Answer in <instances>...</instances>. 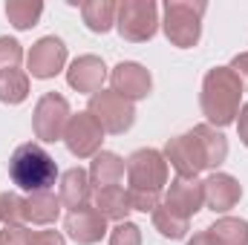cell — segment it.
<instances>
[{"instance_id": "19", "label": "cell", "mask_w": 248, "mask_h": 245, "mask_svg": "<svg viewBox=\"0 0 248 245\" xmlns=\"http://www.w3.org/2000/svg\"><path fill=\"white\" fill-rule=\"evenodd\" d=\"M58 216H61V196H55L52 190L29 193V199H26V222L52 225Z\"/></svg>"}, {"instance_id": "11", "label": "cell", "mask_w": 248, "mask_h": 245, "mask_svg": "<svg viewBox=\"0 0 248 245\" xmlns=\"http://www.w3.org/2000/svg\"><path fill=\"white\" fill-rule=\"evenodd\" d=\"M110 87H113V92H119L127 101H141L150 95L153 78H150V69H144L141 63L122 61L110 72Z\"/></svg>"}, {"instance_id": "7", "label": "cell", "mask_w": 248, "mask_h": 245, "mask_svg": "<svg viewBox=\"0 0 248 245\" xmlns=\"http://www.w3.org/2000/svg\"><path fill=\"white\" fill-rule=\"evenodd\" d=\"M72 119L69 113V101L61 92H46L38 98L35 113H32V130L41 141H58L63 138V130Z\"/></svg>"}, {"instance_id": "26", "label": "cell", "mask_w": 248, "mask_h": 245, "mask_svg": "<svg viewBox=\"0 0 248 245\" xmlns=\"http://www.w3.org/2000/svg\"><path fill=\"white\" fill-rule=\"evenodd\" d=\"M20 61H23V46L15 38H0V72L17 69Z\"/></svg>"}, {"instance_id": "8", "label": "cell", "mask_w": 248, "mask_h": 245, "mask_svg": "<svg viewBox=\"0 0 248 245\" xmlns=\"http://www.w3.org/2000/svg\"><path fill=\"white\" fill-rule=\"evenodd\" d=\"M127 179L130 187H141V190H159L168 184V162L159 150L153 147H141L127 159Z\"/></svg>"}, {"instance_id": "4", "label": "cell", "mask_w": 248, "mask_h": 245, "mask_svg": "<svg viewBox=\"0 0 248 245\" xmlns=\"http://www.w3.org/2000/svg\"><path fill=\"white\" fill-rule=\"evenodd\" d=\"M202 15H205V3H193V0L165 3V20H162L165 38L179 49L196 46L202 38Z\"/></svg>"}, {"instance_id": "34", "label": "cell", "mask_w": 248, "mask_h": 245, "mask_svg": "<svg viewBox=\"0 0 248 245\" xmlns=\"http://www.w3.org/2000/svg\"><path fill=\"white\" fill-rule=\"evenodd\" d=\"M0 245H3V243H0Z\"/></svg>"}, {"instance_id": "13", "label": "cell", "mask_w": 248, "mask_h": 245, "mask_svg": "<svg viewBox=\"0 0 248 245\" xmlns=\"http://www.w3.org/2000/svg\"><path fill=\"white\" fill-rule=\"evenodd\" d=\"M165 205H168L173 214H179V216L190 219V216H193L196 211H202V205H205L202 182H199V179H185V176H176L173 182L168 184Z\"/></svg>"}, {"instance_id": "12", "label": "cell", "mask_w": 248, "mask_h": 245, "mask_svg": "<svg viewBox=\"0 0 248 245\" xmlns=\"http://www.w3.org/2000/svg\"><path fill=\"white\" fill-rule=\"evenodd\" d=\"M63 231H66L69 240H75L78 245H95V243H101V237L107 234V219L95 208L84 205V208H75V211L66 214Z\"/></svg>"}, {"instance_id": "27", "label": "cell", "mask_w": 248, "mask_h": 245, "mask_svg": "<svg viewBox=\"0 0 248 245\" xmlns=\"http://www.w3.org/2000/svg\"><path fill=\"white\" fill-rule=\"evenodd\" d=\"M127 193H130V208H133V211H144V214H147V211L153 214V211L159 208V199H162V193H159V190H141V187H130Z\"/></svg>"}, {"instance_id": "18", "label": "cell", "mask_w": 248, "mask_h": 245, "mask_svg": "<svg viewBox=\"0 0 248 245\" xmlns=\"http://www.w3.org/2000/svg\"><path fill=\"white\" fill-rule=\"evenodd\" d=\"M127 173V162H124L119 153H110V150H101L95 153L93 165H90V182L98 184V187H113L119 184Z\"/></svg>"}, {"instance_id": "20", "label": "cell", "mask_w": 248, "mask_h": 245, "mask_svg": "<svg viewBox=\"0 0 248 245\" xmlns=\"http://www.w3.org/2000/svg\"><path fill=\"white\" fill-rule=\"evenodd\" d=\"M116 9H119V3H113V0H87V3H81V17L90 32L104 35L116 26Z\"/></svg>"}, {"instance_id": "23", "label": "cell", "mask_w": 248, "mask_h": 245, "mask_svg": "<svg viewBox=\"0 0 248 245\" xmlns=\"http://www.w3.org/2000/svg\"><path fill=\"white\" fill-rule=\"evenodd\" d=\"M29 95V72L23 69H6L0 72V101L3 104H20Z\"/></svg>"}, {"instance_id": "24", "label": "cell", "mask_w": 248, "mask_h": 245, "mask_svg": "<svg viewBox=\"0 0 248 245\" xmlns=\"http://www.w3.org/2000/svg\"><path fill=\"white\" fill-rule=\"evenodd\" d=\"M153 228H156L165 240H182L187 234V228H190V219L173 214L168 205H159V208L153 211Z\"/></svg>"}, {"instance_id": "14", "label": "cell", "mask_w": 248, "mask_h": 245, "mask_svg": "<svg viewBox=\"0 0 248 245\" xmlns=\"http://www.w3.org/2000/svg\"><path fill=\"white\" fill-rule=\"evenodd\" d=\"M104 78H107V66H104V61L98 55H81V58H75V61L69 63V69H66L69 87L78 90V92H90V95L101 92Z\"/></svg>"}, {"instance_id": "10", "label": "cell", "mask_w": 248, "mask_h": 245, "mask_svg": "<svg viewBox=\"0 0 248 245\" xmlns=\"http://www.w3.org/2000/svg\"><path fill=\"white\" fill-rule=\"evenodd\" d=\"M63 63H66V46L55 35L41 38L26 55V66L32 78H55L63 69Z\"/></svg>"}, {"instance_id": "9", "label": "cell", "mask_w": 248, "mask_h": 245, "mask_svg": "<svg viewBox=\"0 0 248 245\" xmlns=\"http://www.w3.org/2000/svg\"><path fill=\"white\" fill-rule=\"evenodd\" d=\"M101 141H104V130L90 113L72 116L63 130V144L75 159H90V156L101 153Z\"/></svg>"}, {"instance_id": "25", "label": "cell", "mask_w": 248, "mask_h": 245, "mask_svg": "<svg viewBox=\"0 0 248 245\" xmlns=\"http://www.w3.org/2000/svg\"><path fill=\"white\" fill-rule=\"evenodd\" d=\"M0 222L6 228H17L26 222V199L20 193H0Z\"/></svg>"}, {"instance_id": "15", "label": "cell", "mask_w": 248, "mask_h": 245, "mask_svg": "<svg viewBox=\"0 0 248 245\" xmlns=\"http://www.w3.org/2000/svg\"><path fill=\"white\" fill-rule=\"evenodd\" d=\"M202 193H205V205L214 214H225V211H231L240 202L243 184L237 182L234 176H228V173H211L202 182Z\"/></svg>"}, {"instance_id": "30", "label": "cell", "mask_w": 248, "mask_h": 245, "mask_svg": "<svg viewBox=\"0 0 248 245\" xmlns=\"http://www.w3.org/2000/svg\"><path fill=\"white\" fill-rule=\"evenodd\" d=\"M29 240V231L23 228V225H17V228H3L0 231V243L3 245H26Z\"/></svg>"}, {"instance_id": "21", "label": "cell", "mask_w": 248, "mask_h": 245, "mask_svg": "<svg viewBox=\"0 0 248 245\" xmlns=\"http://www.w3.org/2000/svg\"><path fill=\"white\" fill-rule=\"evenodd\" d=\"M217 245H248V222L237 216H222L211 228H205Z\"/></svg>"}, {"instance_id": "22", "label": "cell", "mask_w": 248, "mask_h": 245, "mask_svg": "<svg viewBox=\"0 0 248 245\" xmlns=\"http://www.w3.org/2000/svg\"><path fill=\"white\" fill-rule=\"evenodd\" d=\"M41 15H44V3L41 0H9L6 3V17L20 32L23 29H32Z\"/></svg>"}, {"instance_id": "5", "label": "cell", "mask_w": 248, "mask_h": 245, "mask_svg": "<svg viewBox=\"0 0 248 245\" xmlns=\"http://www.w3.org/2000/svg\"><path fill=\"white\" fill-rule=\"evenodd\" d=\"M116 29L130 44L150 41L159 29V6L153 0H124L116 9Z\"/></svg>"}, {"instance_id": "33", "label": "cell", "mask_w": 248, "mask_h": 245, "mask_svg": "<svg viewBox=\"0 0 248 245\" xmlns=\"http://www.w3.org/2000/svg\"><path fill=\"white\" fill-rule=\"evenodd\" d=\"M187 245H217V243L208 231H199V234H193V240H187Z\"/></svg>"}, {"instance_id": "28", "label": "cell", "mask_w": 248, "mask_h": 245, "mask_svg": "<svg viewBox=\"0 0 248 245\" xmlns=\"http://www.w3.org/2000/svg\"><path fill=\"white\" fill-rule=\"evenodd\" d=\"M110 245H141V231L133 222H116L110 231Z\"/></svg>"}, {"instance_id": "2", "label": "cell", "mask_w": 248, "mask_h": 245, "mask_svg": "<svg viewBox=\"0 0 248 245\" xmlns=\"http://www.w3.org/2000/svg\"><path fill=\"white\" fill-rule=\"evenodd\" d=\"M243 84L228 66H214L202 78V116L208 119L211 127H228L240 116V101H243Z\"/></svg>"}, {"instance_id": "1", "label": "cell", "mask_w": 248, "mask_h": 245, "mask_svg": "<svg viewBox=\"0 0 248 245\" xmlns=\"http://www.w3.org/2000/svg\"><path fill=\"white\" fill-rule=\"evenodd\" d=\"M162 156L176 170V176L196 179V173L219 168L228 159V138L211 124H196L193 130L170 138Z\"/></svg>"}, {"instance_id": "6", "label": "cell", "mask_w": 248, "mask_h": 245, "mask_svg": "<svg viewBox=\"0 0 248 245\" xmlns=\"http://www.w3.org/2000/svg\"><path fill=\"white\" fill-rule=\"evenodd\" d=\"M95 122L101 124L104 133H113V136H122L127 133L133 122H136V107L133 101L122 98L119 92L113 90H101L95 95H90V110H87Z\"/></svg>"}, {"instance_id": "29", "label": "cell", "mask_w": 248, "mask_h": 245, "mask_svg": "<svg viewBox=\"0 0 248 245\" xmlns=\"http://www.w3.org/2000/svg\"><path fill=\"white\" fill-rule=\"evenodd\" d=\"M26 245H66V243H63V234H61V231L46 228V231H29V240H26Z\"/></svg>"}, {"instance_id": "3", "label": "cell", "mask_w": 248, "mask_h": 245, "mask_svg": "<svg viewBox=\"0 0 248 245\" xmlns=\"http://www.w3.org/2000/svg\"><path fill=\"white\" fill-rule=\"evenodd\" d=\"M9 176L20 190L41 193V190H52V184L58 179V165L41 144L26 141V144L15 147V153L9 159Z\"/></svg>"}, {"instance_id": "16", "label": "cell", "mask_w": 248, "mask_h": 245, "mask_svg": "<svg viewBox=\"0 0 248 245\" xmlns=\"http://www.w3.org/2000/svg\"><path fill=\"white\" fill-rule=\"evenodd\" d=\"M61 205H66L69 211L75 208H84L93 196V182H90V170H81V168H69L61 176Z\"/></svg>"}, {"instance_id": "31", "label": "cell", "mask_w": 248, "mask_h": 245, "mask_svg": "<svg viewBox=\"0 0 248 245\" xmlns=\"http://www.w3.org/2000/svg\"><path fill=\"white\" fill-rule=\"evenodd\" d=\"M228 69L240 78V84H243V90H248V52H240V55H234V61L228 63Z\"/></svg>"}, {"instance_id": "17", "label": "cell", "mask_w": 248, "mask_h": 245, "mask_svg": "<svg viewBox=\"0 0 248 245\" xmlns=\"http://www.w3.org/2000/svg\"><path fill=\"white\" fill-rule=\"evenodd\" d=\"M93 208H95L104 219H113V222H127V214L133 211V208H130V193L124 190L122 184L98 187L95 196H93Z\"/></svg>"}, {"instance_id": "32", "label": "cell", "mask_w": 248, "mask_h": 245, "mask_svg": "<svg viewBox=\"0 0 248 245\" xmlns=\"http://www.w3.org/2000/svg\"><path fill=\"white\" fill-rule=\"evenodd\" d=\"M237 133H240V141L248 147V104L240 107V116H237Z\"/></svg>"}]
</instances>
